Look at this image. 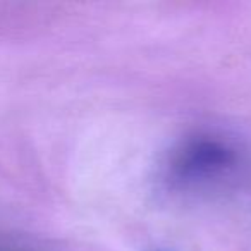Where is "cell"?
<instances>
[{
    "label": "cell",
    "mask_w": 251,
    "mask_h": 251,
    "mask_svg": "<svg viewBox=\"0 0 251 251\" xmlns=\"http://www.w3.org/2000/svg\"><path fill=\"white\" fill-rule=\"evenodd\" d=\"M239 164L237 148L217 136H195L172 153L169 176L179 186H201L227 177Z\"/></svg>",
    "instance_id": "6da1fadb"
},
{
    "label": "cell",
    "mask_w": 251,
    "mask_h": 251,
    "mask_svg": "<svg viewBox=\"0 0 251 251\" xmlns=\"http://www.w3.org/2000/svg\"><path fill=\"white\" fill-rule=\"evenodd\" d=\"M0 251H16V250H2V248H0Z\"/></svg>",
    "instance_id": "7a4b0ae2"
}]
</instances>
